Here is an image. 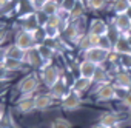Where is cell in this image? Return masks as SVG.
I'll use <instances>...</instances> for the list:
<instances>
[{
	"mask_svg": "<svg viewBox=\"0 0 131 128\" xmlns=\"http://www.w3.org/2000/svg\"><path fill=\"white\" fill-rule=\"evenodd\" d=\"M37 33V31H36ZM36 33H31V31H25L22 29L20 33H17L16 36V45L23 49V51H29L32 48H36L39 43H37V37H36Z\"/></svg>",
	"mask_w": 131,
	"mask_h": 128,
	"instance_id": "1",
	"label": "cell"
},
{
	"mask_svg": "<svg viewBox=\"0 0 131 128\" xmlns=\"http://www.w3.org/2000/svg\"><path fill=\"white\" fill-rule=\"evenodd\" d=\"M110 57V51L100 48V46H93L86 51H83V59L85 60H90L93 63H96V65H102L103 62H106Z\"/></svg>",
	"mask_w": 131,
	"mask_h": 128,
	"instance_id": "2",
	"label": "cell"
},
{
	"mask_svg": "<svg viewBox=\"0 0 131 128\" xmlns=\"http://www.w3.org/2000/svg\"><path fill=\"white\" fill-rule=\"evenodd\" d=\"M39 85H40V83H39V77H37L36 74H28V76H25V77L19 82L17 88H19V91L22 93V96H31L32 93L37 91Z\"/></svg>",
	"mask_w": 131,
	"mask_h": 128,
	"instance_id": "3",
	"label": "cell"
},
{
	"mask_svg": "<svg viewBox=\"0 0 131 128\" xmlns=\"http://www.w3.org/2000/svg\"><path fill=\"white\" fill-rule=\"evenodd\" d=\"M42 80H43V85L51 90L60 80V70L57 67H52V65L45 67L42 71Z\"/></svg>",
	"mask_w": 131,
	"mask_h": 128,
	"instance_id": "4",
	"label": "cell"
},
{
	"mask_svg": "<svg viewBox=\"0 0 131 128\" xmlns=\"http://www.w3.org/2000/svg\"><path fill=\"white\" fill-rule=\"evenodd\" d=\"M80 105H82V97H80V94H77V93H74V91H71V90H70V93H68L67 96L62 99V108L67 110V111L79 110Z\"/></svg>",
	"mask_w": 131,
	"mask_h": 128,
	"instance_id": "5",
	"label": "cell"
},
{
	"mask_svg": "<svg viewBox=\"0 0 131 128\" xmlns=\"http://www.w3.org/2000/svg\"><path fill=\"white\" fill-rule=\"evenodd\" d=\"M88 33H91V34H94V36H97V37H106V36L110 34V26H108V23H106L105 20H102V19H93V20L90 22V29H88Z\"/></svg>",
	"mask_w": 131,
	"mask_h": 128,
	"instance_id": "6",
	"label": "cell"
},
{
	"mask_svg": "<svg viewBox=\"0 0 131 128\" xmlns=\"http://www.w3.org/2000/svg\"><path fill=\"white\" fill-rule=\"evenodd\" d=\"M114 28H116V31H119L122 36L128 34V33L131 31V16H129V14L116 16V19H114Z\"/></svg>",
	"mask_w": 131,
	"mask_h": 128,
	"instance_id": "7",
	"label": "cell"
},
{
	"mask_svg": "<svg viewBox=\"0 0 131 128\" xmlns=\"http://www.w3.org/2000/svg\"><path fill=\"white\" fill-rule=\"evenodd\" d=\"M96 97L97 100H111V99H116L117 97V91H116V87L111 85V83H105V85H100L99 90L96 91Z\"/></svg>",
	"mask_w": 131,
	"mask_h": 128,
	"instance_id": "8",
	"label": "cell"
},
{
	"mask_svg": "<svg viewBox=\"0 0 131 128\" xmlns=\"http://www.w3.org/2000/svg\"><path fill=\"white\" fill-rule=\"evenodd\" d=\"M97 65L96 63H93V62H90V60H82L80 62V65H79V73H80V77H85V79H90V80H93L94 79V74H96V71H97Z\"/></svg>",
	"mask_w": 131,
	"mask_h": 128,
	"instance_id": "9",
	"label": "cell"
},
{
	"mask_svg": "<svg viewBox=\"0 0 131 128\" xmlns=\"http://www.w3.org/2000/svg\"><path fill=\"white\" fill-rule=\"evenodd\" d=\"M114 87L117 90H123V91H129L131 88V74L129 73H117L114 77Z\"/></svg>",
	"mask_w": 131,
	"mask_h": 128,
	"instance_id": "10",
	"label": "cell"
},
{
	"mask_svg": "<svg viewBox=\"0 0 131 128\" xmlns=\"http://www.w3.org/2000/svg\"><path fill=\"white\" fill-rule=\"evenodd\" d=\"M60 11V3H57V0H45V3L40 8V13L45 14L46 17L57 16Z\"/></svg>",
	"mask_w": 131,
	"mask_h": 128,
	"instance_id": "11",
	"label": "cell"
},
{
	"mask_svg": "<svg viewBox=\"0 0 131 128\" xmlns=\"http://www.w3.org/2000/svg\"><path fill=\"white\" fill-rule=\"evenodd\" d=\"M42 62H43V59H42V56H40V52H39L37 46H36V48H32V49H29V51H26L25 63H28L29 67L37 68V67H40V65H42Z\"/></svg>",
	"mask_w": 131,
	"mask_h": 128,
	"instance_id": "12",
	"label": "cell"
},
{
	"mask_svg": "<svg viewBox=\"0 0 131 128\" xmlns=\"http://www.w3.org/2000/svg\"><path fill=\"white\" fill-rule=\"evenodd\" d=\"M68 93H70V91H68V88H67V83H65L62 79L49 90V96H51L52 99H60V100L67 96Z\"/></svg>",
	"mask_w": 131,
	"mask_h": 128,
	"instance_id": "13",
	"label": "cell"
},
{
	"mask_svg": "<svg viewBox=\"0 0 131 128\" xmlns=\"http://www.w3.org/2000/svg\"><path fill=\"white\" fill-rule=\"evenodd\" d=\"M17 110L23 114L26 113H31L32 110H36L34 106V97L32 96H22L20 100L17 102Z\"/></svg>",
	"mask_w": 131,
	"mask_h": 128,
	"instance_id": "14",
	"label": "cell"
},
{
	"mask_svg": "<svg viewBox=\"0 0 131 128\" xmlns=\"http://www.w3.org/2000/svg\"><path fill=\"white\" fill-rule=\"evenodd\" d=\"M54 99L49 94H37L34 96V106L36 110H48L52 105Z\"/></svg>",
	"mask_w": 131,
	"mask_h": 128,
	"instance_id": "15",
	"label": "cell"
},
{
	"mask_svg": "<svg viewBox=\"0 0 131 128\" xmlns=\"http://www.w3.org/2000/svg\"><path fill=\"white\" fill-rule=\"evenodd\" d=\"M6 57L16 59V60H20V62H25V59H26V51L20 49V48L14 43V45L6 46Z\"/></svg>",
	"mask_w": 131,
	"mask_h": 128,
	"instance_id": "16",
	"label": "cell"
},
{
	"mask_svg": "<svg viewBox=\"0 0 131 128\" xmlns=\"http://www.w3.org/2000/svg\"><path fill=\"white\" fill-rule=\"evenodd\" d=\"M25 67V62H20V60H16V59H9L6 57L2 63V68H5L6 71L13 73V71H22Z\"/></svg>",
	"mask_w": 131,
	"mask_h": 128,
	"instance_id": "17",
	"label": "cell"
},
{
	"mask_svg": "<svg viewBox=\"0 0 131 128\" xmlns=\"http://www.w3.org/2000/svg\"><path fill=\"white\" fill-rule=\"evenodd\" d=\"M91 83H93V80L85 79V77H79V79L74 80V83H73V87H71V91H74V93H77V94H82V93H85V91L91 87Z\"/></svg>",
	"mask_w": 131,
	"mask_h": 128,
	"instance_id": "18",
	"label": "cell"
},
{
	"mask_svg": "<svg viewBox=\"0 0 131 128\" xmlns=\"http://www.w3.org/2000/svg\"><path fill=\"white\" fill-rule=\"evenodd\" d=\"M113 51H114V52H117V54L129 56V54H131V46H129V43L126 42V39H125L123 36H120V39H117V42L114 43Z\"/></svg>",
	"mask_w": 131,
	"mask_h": 128,
	"instance_id": "19",
	"label": "cell"
},
{
	"mask_svg": "<svg viewBox=\"0 0 131 128\" xmlns=\"http://www.w3.org/2000/svg\"><path fill=\"white\" fill-rule=\"evenodd\" d=\"M113 9H114L116 16L128 14V11L131 9V0H114V3H113Z\"/></svg>",
	"mask_w": 131,
	"mask_h": 128,
	"instance_id": "20",
	"label": "cell"
},
{
	"mask_svg": "<svg viewBox=\"0 0 131 128\" xmlns=\"http://www.w3.org/2000/svg\"><path fill=\"white\" fill-rule=\"evenodd\" d=\"M117 122H119V117L116 114H113V113H105L100 117V123L103 126H106V128H114L117 125Z\"/></svg>",
	"mask_w": 131,
	"mask_h": 128,
	"instance_id": "21",
	"label": "cell"
},
{
	"mask_svg": "<svg viewBox=\"0 0 131 128\" xmlns=\"http://www.w3.org/2000/svg\"><path fill=\"white\" fill-rule=\"evenodd\" d=\"M37 49L43 59V62L46 63V67L49 65V62H51V57H52V48L46 46V45H37Z\"/></svg>",
	"mask_w": 131,
	"mask_h": 128,
	"instance_id": "22",
	"label": "cell"
},
{
	"mask_svg": "<svg viewBox=\"0 0 131 128\" xmlns=\"http://www.w3.org/2000/svg\"><path fill=\"white\" fill-rule=\"evenodd\" d=\"M82 14H83V5H82V2H77V5L70 13V19L71 20H77V19H80Z\"/></svg>",
	"mask_w": 131,
	"mask_h": 128,
	"instance_id": "23",
	"label": "cell"
},
{
	"mask_svg": "<svg viewBox=\"0 0 131 128\" xmlns=\"http://www.w3.org/2000/svg\"><path fill=\"white\" fill-rule=\"evenodd\" d=\"M79 0H62V3H60V11H65V13H71V9L77 5Z\"/></svg>",
	"mask_w": 131,
	"mask_h": 128,
	"instance_id": "24",
	"label": "cell"
},
{
	"mask_svg": "<svg viewBox=\"0 0 131 128\" xmlns=\"http://www.w3.org/2000/svg\"><path fill=\"white\" fill-rule=\"evenodd\" d=\"M93 82H96V83H100V85H105V83H108V82H106V73H105V70H102V68H97V71H96V74H94V79H93Z\"/></svg>",
	"mask_w": 131,
	"mask_h": 128,
	"instance_id": "25",
	"label": "cell"
},
{
	"mask_svg": "<svg viewBox=\"0 0 131 128\" xmlns=\"http://www.w3.org/2000/svg\"><path fill=\"white\" fill-rule=\"evenodd\" d=\"M51 128H71V123L68 120H65L62 117H57L56 120H52Z\"/></svg>",
	"mask_w": 131,
	"mask_h": 128,
	"instance_id": "26",
	"label": "cell"
},
{
	"mask_svg": "<svg viewBox=\"0 0 131 128\" xmlns=\"http://www.w3.org/2000/svg\"><path fill=\"white\" fill-rule=\"evenodd\" d=\"M86 3H88V6L91 8V9H102L103 6H105V0H86Z\"/></svg>",
	"mask_w": 131,
	"mask_h": 128,
	"instance_id": "27",
	"label": "cell"
},
{
	"mask_svg": "<svg viewBox=\"0 0 131 128\" xmlns=\"http://www.w3.org/2000/svg\"><path fill=\"white\" fill-rule=\"evenodd\" d=\"M122 102H123V105H125L126 108H131V91H126V94L123 96Z\"/></svg>",
	"mask_w": 131,
	"mask_h": 128,
	"instance_id": "28",
	"label": "cell"
},
{
	"mask_svg": "<svg viewBox=\"0 0 131 128\" xmlns=\"http://www.w3.org/2000/svg\"><path fill=\"white\" fill-rule=\"evenodd\" d=\"M8 73H9V71H6L5 68L0 67V82H5V80L8 79Z\"/></svg>",
	"mask_w": 131,
	"mask_h": 128,
	"instance_id": "29",
	"label": "cell"
},
{
	"mask_svg": "<svg viewBox=\"0 0 131 128\" xmlns=\"http://www.w3.org/2000/svg\"><path fill=\"white\" fill-rule=\"evenodd\" d=\"M6 59V48H3V46H0V65L3 63V60Z\"/></svg>",
	"mask_w": 131,
	"mask_h": 128,
	"instance_id": "30",
	"label": "cell"
},
{
	"mask_svg": "<svg viewBox=\"0 0 131 128\" xmlns=\"http://www.w3.org/2000/svg\"><path fill=\"white\" fill-rule=\"evenodd\" d=\"M123 37L126 39V42H128V43H129V46H131V33H128V34H125Z\"/></svg>",
	"mask_w": 131,
	"mask_h": 128,
	"instance_id": "31",
	"label": "cell"
},
{
	"mask_svg": "<svg viewBox=\"0 0 131 128\" xmlns=\"http://www.w3.org/2000/svg\"><path fill=\"white\" fill-rule=\"evenodd\" d=\"M3 117V105H0V120Z\"/></svg>",
	"mask_w": 131,
	"mask_h": 128,
	"instance_id": "32",
	"label": "cell"
},
{
	"mask_svg": "<svg viewBox=\"0 0 131 128\" xmlns=\"http://www.w3.org/2000/svg\"><path fill=\"white\" fill-rule=\"evenodd\" d=\"M93 128H106V126H103V125H102V123H99V125H94V126H93Z\"/></svg>",
	"mask_w": 131,
	"mask_h": 128,
	"instance_id": "33",
	"label": "cell"
},
{
	"mask_svg": "<svg viewBox=\"0 0 131 128\" xmlns=\"http://www.w3.org/2000/svg\"><path fill=\"white\" fill-rule=\"evenodd\" d=\"M0 128H3V126H2V125H0Z\"/></svg>",
	"mask_w": 131,
	"mask_h": 128,
	"instance_id": "34",
	"label": "cell"
},
{
	"mask_svg": "<svg viewBox=\"0 0 131 128\" xmlns=\"http://www.w3.org/2000/svg\"><path fill=\"white\" fill-rule=\"evenodd\" d=\"M0 67H2V65H0Z\"/></svg>",
	"mask_w": 131,
	"mask_h": 128,
	"instance_id": "35",
	"label": "cell"
},
{
	"mask_svg": "<svg viewBox=\"0 0 131 128\" xmlns=\"http://www.w3.org/2000/svg\"><path fill=\"white\" fill-rule=\"evenodd\" d=\"M79 2H80V0H79Z\"/></svg>",
	"mask_w": 131,
	"mask_h": 128,
	"instance_id": "36",
	"label": "cell"
},
{
	"mask_svg": "<svg viewBox=\"0 0 131 128\" xmlns=\"http://www.w3.org/2000/svg\"><path fill=\"white\" fill-rule=\"evenodd\" d=\"M114 128H116V126H114Z\"/></svg>",
	"mask_w": 131,
	"mask_h": 128,
	"instance_id": "37",
	"label": "cell"
}]
</instances>
